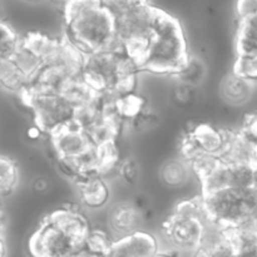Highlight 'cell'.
<instances>
[{"mask_svg":"<svg viewBox=\"0 0 257 257\" xmlns=\"http://www.w3.org/2000/svg\"><path fill=\"white\" fill-rule=\"evenodd\" d=\"M236 53L237 57L257 55V28L253 22L238 23L236 35Z\"/></svg>","mask_w":257,"mask_h":257,"instance_id":"cell-23","label":"cell"},{"mask_svg":"<svg viewBox=\"0 0 257 257\" xmlns=\"http://www.w3.org/2000/svg\"><path fill=\"white\" fill-rule=\"evenodd\" d=\"M241 257H257V251H252V252L245 253V255H241Z\"/></svg>","mask_w":257,"mask_h":257,"instance_id":"cell-41","label":"cell"},{"mask_svg":"<svg viewBox=\"0 0 257 257\" xmlns=\"http://www.w3.org/2000/svg\"><path fill=\"white\" fill-rule=\"evenodd\" d=\"M241 132L257 145V112H251L243 117Z\"/></svg>","mask_w":257,"mask_h":257,"instance_id":"cell-35","label":"cell"},{"mask_svg":"<svg viewBox=\"0 0 257 257\" xmlns=\"http://www.w3.org/2000/svg\"><path fill=\"white\" fill-rule=\"evenodd\" d=\"M160 250L157 237L148 231L140 230L114 240L109 257H153Z\"/></svg>","mask_w":257,"mask_h":257,"instance_id":"cell-11","label":"cell"},{"mask_svg":"<svg viewBox=\"0 0 257 257\" xmlns=\"http://www.w3.org/2000/svg\"><path fill=\"white\" fill-rule=\"evenodd\" d=\"M49 138L57 158L78 157L94 146L90 142L87 132L72 123L58 130L50 135Z\"/></svg>","mask_w":257,"mask_h":257,"instance_id":"cell-9","label":"cell"},{"mask_svg":"<svg viewBox=\"0 0 257 257\" xmlns=\"http://www.w3.org/2000/svg\"><path fill=\"white\" fill-rule=\"evenodd\" d=\"M73 257H75V255H74V256H73Z\"/></svg>","mask_w":257,"mask_h":257,"instance_id":"cell-45","label":"cell"},{"mask_svg":"<svg viewBox=\"0 0 257 257\" xmlns=\"http://www.w3.org/2000/svg\"><path fill=\"white\" fill-rule=\"evenodd\" d=\"M255 24H256V28H257V19L255 20Z\"/></svg>","mask_w":257,"mask_h":257,"instance_id":"cell-43","label":"cell"},{"mask_svg":"<svg viewBox=\"0 0 257 257\" xmlns=\"http://www.w3.org/2000/svg\"><path fill=\"white\" fill-rule=\"evenodd\" d=\"M187 135L195 143L197 150L203 155L221 157L225 150L227 130L215 127L208 123H201L193 127Z\"/></svg>","mask_w":257,"mask_h":257,"instance_id":"cell-14","label":"cell"},{"mask_svg":"<svg viewBox=\"0 0 257 257\" xmlns=\"http://www.w3.org/2000/svg\"><path fill=\"white\" fill-rule=\"evenodd\" d=\"M22 47V37L9 24L0 22V59H13Z\"/></svg>","mask_w":257,"mask_h":257,"instance_id":"cell-27","label":"cell"},{"mask_svg":"<svg viewBox=\"0 0 257 257\" xmlns=\"http://www.w3.org/2000/svg\"><path fill=\"white\" fill-rule=\"evenodd\" d=\"M191 167L183 158H172L166 161L160 170V178L168 188H181L188 182Z\"/></svg>","mask_w":257,"mask_h":257,"instance_id":"cell-19","label":"cell"},{"mask_svg":"<svg viewBox=\"0 0 257 257\" xmlns=\"http://www.w3.org/2000/svg\"><path fill=\"white\" fill-rule=\"evenodd\" d=\"M221 160L226 165H247L257 167V145L241 130H227L225 150Z\"/></svg>","mask_w":257,"mask_h":257,"instance_id":"cell-12","label":"cell"},{"mask_svg":"<svg viewBox=\"0 0 257 257\" xmlns=\"http://www.w3.org/2000/svg\"><path fill=\"white\" fill-rule=\"evenodd\" d=\"M59 94H62L74 107V109L93 103L99 97V94L82 77H75L68 80Z\"/></svg>","mask_w":257,"mask_h":257,"instance_id":"cell-18","label":"cell"},{"mask_svg":"<svg viewBox=\"0 0 257 257\" xmlns=\"http://www.w3.org/2000/svg\"><path fill=\"white\" fill-rule=\"evenodd\" d=\"M102 4L114 18L148 4V0H102Z\"/></svg>","mask_w":257,"mask_h":257,"instance_id":"cell-32","label":"cell"},{"mask_svg":"<svg viewBox=\"0 0 257 257\" xmlns=\"http://www.w3.org/2000/svg\"><path fill=\"white\" fill-rule=\"evenodd\" d=\"M255 84L240 77L235 72L223 78L221 83V94L227 103L232 105H241L247 102L253 93Z\"/></svg>","mask_w":257,"mask_h":257,"instance_id":"cell-17","label":"cell"},{"mask_svg":"<svg viewBox=\"0 0 257 257\" xmlns=\"http://www.w3.org/2000/svg\"><path fill=\"white\" fill-rule=\"evenodd\" d=\"M201 202L208 222L221 230L257 223V187L201 195Z\"/></svg>","mask_w":257,"mask_h":257,"instance_id":"cell-4","label":"cell"},{"mask_svg":"<svg viewBox=\"0 0 257 257\" xmlns=\"http://www.w3.org/2000/svg\"><path fill=\"white\" fill-rule=\"evenodd\" d=\"M103 119V110L100 105L99 97L89 104L82 105L79 108H75L74 115H73L72 124L77 125L78 128L88 132L90 128L94 127L97 123Z\"/></svg>","mask_w":257,"mask_h":257,"instance_id":"cell-25","label":"cell"},{"mask_svg":"<svg viewBox=\"0 0 257 257\" xmlns=\"http://www.w3.org/2000/svg\"><path fill=\"white\" fill-rule=\"evenodd\" d=\"M256 187H257V183H256Z\"/></svg>","mask_w":257,"mask_h":257,"instance_id":"cell-44","label":"cell"},{"mask_svg":"<svg viewBox=\"0 0 257 257\" xmlns=\"http://www.w3.org/2000/svg\"><path fill=\"white\" fill-rule=\"evenodd\" d=\"M223 161L217 156H210V155H200L190 163L191 172L197 177V180L203 181L206 177L211 175L213 171L217 170Z\"/></svg>","mask_w":257,"mask_h":257,"instance_id":"cell-29","label":"cell"},{"mask_svg":"<svg viewBox=\"0 0 257 257\" xmlns=\"http://www.w3.org/2000/svg\"><path fill=\"white\" fill-rule=\"evenodd\" d=\"M79 201L89 211H99L107 207L110 200V188L105 177L100 175L88 176L75 182Z\"/></svg>","mask_w":257,"mask_h":257,"instance_id":"cell-13","label":"cell"},{"mask_svg":"<svg viewBox=\"0 0 257 257\" xmlns=\"http://www.w3.org/2000/svg\"><path fill=\"white\" fill-rule=\"evenodd\" d=\"M232 72L245 78L248 82L257 84V55L253 57H237Z\"/></svg>","mask_w":257,"mask_h":257,"instance_id":"cell-31","label":"cell"},{"mask_svg":"<svg viewBox=\"0 0 257 257\" xmlns=\"http://www.w3.org/2000/svg\"><path fill=\"white\" fill-rule=\"evenodd\" d=\"M236 15L238 23L257 19V0H236Z\"/></svg>","mask_w":257,"mask_h":257,"instance_id":"cell-34","label":"cell"},{"mask_svg":"<svg viewBox=\"0 0 257 257\" xmlns=\"http://www.w3.org/2000/svg\"><path fill=\"white\" fill-rule=\"evenodd\" d=\"M228 188L248 190L256 187L257 167L247 165H227Z\"/></svg>","mask_w":257,"mask_h":257,"instance_id":"cell-24","label":"cell"},{"mask_svg":"<svg viewBox=\"0 0 257 257\" xmlns=\"http://www.w3.org/2000/svg\"><path fill=\"white\" fill-rule=\"evenodd\" d=\"M208 223L201 197L185 200L162 225L163 237L172 250L193 252L202 243Z\"/></svg>","mask_w":257,"mask_h":257,"instance_id":"cell-5","label":"cell"},{"mask_svg":"<svg viewBox=\"0 0 257 257\" xmlns=\"http://www.w3.org/2000/svg\"><path fill=\"white\" fill-rule=\"evenodd\" d=\"M3 228H4V215H3V211L0 208V233H3Z\"/></svg>","mask_w":257,"mask_h":257,"instance_id":"cell-40","label":"cell"},{"mask_svg":"<svg viewBox=\"0 0 257 257\" xmlns=\"http://www.w3.org/2000/svg\"><path fill=\"white\" fill-rule=\"evenodd\" d=\"M190 58L180 22L166 13L152 38L142 72L175 77Z\"/></svg>","mask_w":257,"mask_h":257,"instance_id":"cell-2","label":"cell"},{"mask_svg":"<svg viewBox=\"0 0 257 257\" xmlns=\"http://www.w3.org/2000/svg\"><path fill=\"white\" fill-rule=\"evenodd\" d=\"M47 218L82 250L85 238L92 230L89 221L83 215L82 211L72 206H64L50 212Z\"/></svg>","mask_w":257,"mask_h":257,"instance_id":"cell-8","label":"cell"},{"mask_svg":"<svg viewBox=\"0 0 257 257\" xmlns=\"http://www.w3.org/2000/svg\"><path fill=\"white\" fill-rule=\"evenodd\" d=\"M53 2H55V3H59V4H67L68 2H69V0H53Z\"/></svg>","mask_w":257,"mask_h":257,"instance_id":"cell-42","label":"cell"},{"mask_svg":"<svg viewBox=\"0 0 257 257\" xmlns=\"http://www.w3.org/2000/svg\"><path fill=\"white\" fill-rule=\"evenodd\" d=\"M64 38L83 54L118 47L115 18L102 0H69L64 5Z\"/></svg>","mask_w":257,"mask_h":257,"instance_id":"cell-1","label":"cell"},{"mask_svg":"<svg viewBox=\"0 0 257 257\" xmlns=\"http://www.w3.org/2000/svg\"><path fill=\"white\" fill-rule=\"evenodd\" d=\"M180 253L176 250H160L153 257H180Z\"/></svg>","mask_w":257,"mask_h":257,"instance_id":"cell-38","label":"cell"},{"mask_svg":"<svg viewBox=\"0 0 257 257\" xmlns=\"http://www.w3.org/2000/svg\"><path fill=\"white\" fill-rule=\"evenodd\" d=\"M166 13L147 4L115 18L118 47L142 70L151 42Z\"/></svg>","mask_w":257,"mask_h":257,"instance_id":"cell-3","label":"cell"},{"mask_svg":"<svg viewBox=\"0 0 257 257\" xmlns=\"http://www.w3.org/2000/svg\"><path fill=\"white\" fill-rule=\"evenodd\" d=\"M212 250L213 257H241L238 251L235 248V246L223 236V232L221 241L213 246Z\"/></svg>","mask_w":257,"mask_h":257,"instance_id":"cell-36","label":"cell"},{"mask_svg":"<svg viewBox=\"0 0 257 257\" xmlns=\"http://www.w3.org/2000/svg\"><path fill=\"white\" fill-rule=\"evenodd\" d=\"M142 218V211L136 203L130 201L115 203L110 207L108 213L109 232L114 240L137 232L141 230Z\"/></svg>","mask_w":257,"mask_h":257,"instance_id":"cell-10","label":"cell"},{"mask_svg":"<svg viewBox=\"0 0 257 257\" xmlns=\"http://www.w3.org/2000/svg\"><path fill=\"white\" fill-rule=\"evenodd\" d=\"M19 97L32 110L34 125L43 135L50 136L72 123L74 107L59 93H33L25 89Z\"/></svg>","mask_w":257,"mask_h":257,"instance_id":"cell-6","label":"cell"},{"mask_svg":"<svg viewBox=\"0 0 257 257\" xmlns=\"http://www.w3.org/2000/svg\"><path fill=\"white\" fill-rule=\"evenodd\" d=\"M191 257H213V250L206 245H200L193 252H191Z\"/></svg>","mask_w":257,"mask_h":257,"instance_id":"cell-37","label":"cell"},{"mask_svg":"<svg viewBox=\"0 0 257 257\" xmlns=\"http://www.w3.org/2000/svg\"><path fill=\"white\" fill-rule=\"evenodd\" d=\"M0 257H7V243L3 237V233H0Z\"/></svg>","mask_w":257,"mask_h":257,"instance_id":"cell-39","label":"cell"},{"mask_svg":"<svg viewBox=\"0 0 257 257\" xmlns=\"http://www.w3.org/2000/svg\"><path fill=\"white\" fill-rule=\"evenodd\" d=\"M29 85V78L13 59H0V87L19 95Z\"/></svg>","mask_w":257,"mask_h":257,"instance_id":"cell-20","label":"cell"},{"mask_svg":"<svg viewBox=\"0 0 257 257\" xmlns=\"http://www.w3.org/2000/svg\"><path fill=\"white\" fill-rule=\"evenodd\" d=\"M19 183V170L13 160L0 156V196L12 195Z\"/></svg>","mask_w":257,"mask_h":257,"instance_id":"cell-26","label":"cell"},{"mask_svg":"<svg viewBox=\"0 0 257 257\" xmlns=\"http://www.w3.org/2000/svg\"><path fill=\"white\" fill-rule=\"evenodd\" d=\"M205 65L197 58L191 57L188 62L183 65L182 69L175 75L176 79L183 85H188V87H195L198 83L202 82L203 77H205Z\"/></svg>","mask_w":257,"mask_h":257,"instance_id":"cell-28","label":"cell"},{"mask_svg":"<svg viewBox=\"0 0 257 257\" xmlns=\"http://www.w3.org/2000/svg\"><path fill=\"white\" fill-rule=\"evenodd\" d=\"M13 60H14L18 64V67L24 72V74L29 78V80L30 78L34 77L38 73V70L43 67L42 60L23 47H20V49L18 50L17 54L14 55Z\"/></svg>","mask_w":257,"mask_h":257,"instance_id":"cell-30","label":"cell"},{"mask_svg":"<svg viewBox=\"0 0 257 257\" xmlns=\"http://www.w3.org/2000/svg\"><path fill=\"white\" fill-rule=\"evenodd\" d=\"M124 123L119 122L117 119H112V118H107L103 115V119L99 123L90 128L87 132L88 137H89L90 142L95 146V147H100L107 143L115 142L119 140L120 130H122Z\"/></svg>","mask_w":257,"mask_h":257,"instance_id":"cell-21","label":"cell"},{"mask_svg":"<svg viewBox=\"0 0 257 257\" xmlns=\"http://www.w3.org/2000/svg\"><path fill=\"white\" fill-rule=\"evenodd\" d=\"M63 38H52L38 32L27 33L22 37V47L39 58L43 64L50 63L62 47Z\"/></svg>","mask_w":257,"mask_h":257,"instance_id":"cell-16","label":"cell"},{"mask_svg":"<svg viewBox=\"0 0 257 257\" xmlns=\"http://www.w3.org/2000/svg\"><path fill=\"white\" fill-rule=\"evenodd\" d=\"M117 171L120 178L128 185H135L140 178V167L133 158H125V160L120 161Z\"/></svg>","mask_w":257,"mask_h":257,"instance_id":"cell-33","label":"cell"},{"mask_svg":"<svg viewBox=\"0 0 257 257\" xmlns=\"http://www.w3.org/2000/svg\"><path fill=\"white\" fill-rule=\"evenodd\" d=\"M113 243H114V237L109 231L92 228L88 237L85 238L82 250L93 256L109 257Z\"/></svg>","mask_w":257,"mask_h":257,"instance_id":"cell-22","label":"cell"},{"mask_svg":"<svg viewBox=\"0 0 257 257\" xmlns=\"http://www.w3.org/2000/svg\"><path fill=\"white\" fill-rule=\"evenodd\" d=\"M64 69L53 64H43L34 77L30 78L27 89L33 93H60L65 83L72 79Z\"/></svg>","mask_w":257,"mask_h":257,"instance_id":"cell-15","label":"cell"},{"mask_svg":"<svg viewBox=\"0 0 257 257\" xmlns=\"http://www.w3.org/2000/svg\"><path fill=\"white\" fill-rule=\"evenodd\" d=\"M30 257H73L80 248L47 217L28 241Z\"/></svg>","mask_w":257,"mask_h":257,"instance_id":"cell-7","label":"cell"}]
</instances>
